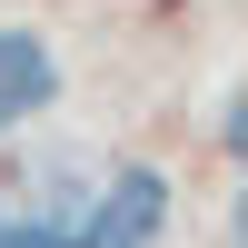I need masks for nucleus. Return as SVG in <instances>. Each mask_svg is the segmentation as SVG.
Returning a JSON list of instances; mask_svg holds the SVG:
<instances>
[{"label": "nucleus", "mask_w": 248, "mask_h": 248, "mask_svg": "<svg viewBox=\"0 0 248 248\" xmlns=\"http://www.w3.org/2000/svg\"><path fill=\"white\" fill-rule=\"evenodd\" d=\"M159 229H169V179L159 169H119L109 199L79 218V248H159Z\"/></svg>", "instance_id": "f257e3e1"}, {"label": "nucleus", "mask_w": 248, "mask_h": 248, "mask_svg": "<svg viewBox=\"0 0 248 248\" xmlns=\"http://www.w3.org/2000/svg\"><path fill=\"white\" fill-rule=\"evenodd\" d=\"M0 248H79V218H10Z\"/></svg>", "instance_id": "7ed1b4c3"}, {"label": "nucleus", "mask_w": 248, "mask_h": 248, "mask_svg": "<svg viewBox=\"0 0 248 248\" xmlns=\"http://www.w3.org/2000/svg\"><path fill=\"white\" fill-rule=\"evenodd\" d=\"M50 99H60V60H50V40L0 30V129H10V119H40Z\"/></svg>", "instance_id": "f03ea898"}]
</instances>
